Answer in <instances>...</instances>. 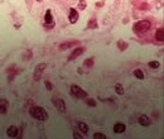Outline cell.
Returning <instances> with one entry per match:
<instances>
[{"label":"cell","instance_id":"obj_1","mask_svg":"<svg viewBox=\"0 0 164 139\" xmlns=\"http://www.w3.org/2000/svg\"><path fill=\"white\" fill-rule=\"evenodd\" d=\"M150 27H151V24H150L149 20H140V22H136V23L134 24L132 30H134L135 34L140 36V34L147 33V32L150 29Z\"/></svg>","mask_w":164,"mask_h":139},{"label":"cell","instance_id":"obj_2","mask_svg":"<svg viewBox=\"0 0 164 139\" xmlns=\"http://www.w3.org/2000/svg\"><path fill=\"white\" fill-rule=\"evenodd\" d=\"M30 115L33 116L34 119L39 120V121H43V120L48 119V113H47L46 109L42 106H34L33 109L30 110Z\"/></svg>","mask_w":164,"mask_h":139},{"label":"cell","instance_id":"obj_3","mask_svg":"<svg viewBox=\"0 0 164 139\" xmlns=\"http://www.w3.org/2000/svg\"><path fill=\"white\" fill-rule=\"evenodd\" d=\"M71 94L73 95L75 97H78V99H85V97H87V92L83 91L80 86H77V85H72L71 86Z\"/></svg>","mask_w":164,"mask_h":139},{"label":"cell","instance_id":"obj_4","mask_svg":"<svg viewBox=\"0 0 164 139\" xmlns=\"http://www.w3.org/2000/svg\"><path fill=\"white\" fill-rule=\"evenodd\" d=\"M53 104H54L56 109L58 110V111H61V113H65L66 111V104H65V101H63L62 99L54 97V99H53Z\"/></svg>","mask_w":164,"mask_h":139},{"label":"cell","instance_id":"obj_5","mask_svg":"<svg viewBox=\"0 0 164 139\" xmlns=\"http://www.w3.org/2000/svg\"><path fill=\"white\" fill-rule=\"evenodd\" d=\"M47 67V65L46 63H39V65L36 67V71H34V80L38 81L40 78V76H42V72H43V70H46Z\"/></svg>","mask_w":164,"mask_h":139},{"label":"cell","instance_id":"obj_6","mask_svg":"<svg viewBox=\"0 0 164 139\" xmlns=\"http://www.w3.org/2000/svg\"><path fill=\"white\" fill-rule=\"evenodd\" d=\"M83 52H85V48H83V47H78V48L73 49V51H72V53H71V56L68 57V61H73V59H76L77 57H80Z\"/></svg>","mask_w":164,"mask_h":139},{"label":"cell","instance_id":"obj_7","mask_svg":"<svg viewBox=\"0 0 164 139\" xmlns=\"http://www.w3.org/2000/svg\"><path fill=\"white\" fill-rule=\"evenodd\" d=\"M68 20L71 24H75L78 20V11L76 9H69V14H68Z\"/></svg>","mask_w":164,"mask_h":139},{"label":"cell","instance_id":"obj_8","mask_svg":"<svg viewBox=\"0 0 164 139\" xmlns=\"http://www.w3.org/2000/svg\"><path fill=\"white\" fill-rule=\"evenodd\" d=\"M126 130V126L125 124H122V123H116L115 125H114V133H116V134H121V133H124Z\"/></svg>","mask_w":164,"mask_h":139},{"label":"cell","instance_id":"obj_9","mask_svg":"<svg viewBox=\"0 0 164 139\" xmlns=\"http://www.w3.org/2000/svg\"><path fill=\"white\" fill-rule=\"evenodd\" d=\"M139 123H140V125H143V126H149L151 124L150 118L148 115H140L139 116Z\"/></svg>","mask_w":164,"mask_h":139},{"label":"cell","instance_id":"obj_10","mask_svg":"<svg viewBox=\"0 0 164 139\" xmlns=\"http://www.w3.org/2000/svg\"><path fill=\"white\" fill-rule=\"evenodd\" d=\"M18 133H19V130H18V128H17V126H14V125L9 126V128H8V129H6V134H8V135H9V137H11V138L17 137V135H18Z\"/></svg>","mask_w":164,"mask_h":139},{"label":"cell","instance_id":"obj_11","mask_svg":"<svg viewBox=\"0 0 164 139\" xmlns=\"http://www.w3.org/2000/svg\"><path fill=\"white\" fill-rule=\"evenodd\" d=\"M44 22H46V24L53 25V15H52V11H50L49 9L46 11V15H44Z\"/></svg>","mask_w":164,"mask_h":139},{"label":"cell","instance_id":"obj_12","mask_svg":"<svg viewBox=\"0 0 164 139\" xmlns=\"http://www.w3.org/2000/svg\"><path fill=\"white\" fill-rule=\"evenodd\" d=\"M155 38H157V40H159V42H163V40H164V29H163V28L157 29Z\"/></svg>","mask_w":164,"mask_h":139},{"label":"cell","instance_id":"obj_13","mask_svg":"<svg viewBox=\"0 0 164 139\" xmlns=\"http://www.w3.org/2000/svg\"><path fill=\"white\" fill-rule=\"evenodd\" d=\"M6 110H8V101L3 99L0 103V114H6Z\"/></svg>","mask_w":164,"mask_h":139},{"label":"cell","instance_id":"obj_14","mask_svg":"<svg viewBox=\"0 0 164 139\" xmlns=\"http://www.w3.org/2000/svg\"><path fill=\"white\" fill-rule=\"evenodd\" d=\"M78 128H80V130L83 133V134H87V133H88V125L86 124V123L80 121V123H78Z\"/></svg>","mask_w":164,"mask_h":139},{"label":"cell","instance_id":"obj_15","mask_svg":"<svg viewBox=\"0 0 164 139\" xmlns=\"http://www.w3.org/2000/svg\"><path fill=\"white\" fill-rule=\"evenodd\" d=\"M116 46H118V48H119L120 51H125V49L129 47V44L126 43V42H124V40H119Z\"/></svg>","mask_w":164,"mask_h":139},{"label":"cell","instance_id":"obj_16","mask_svg":"<svg viewBox=\"0 0 164 139\" xmlns=\"http://www.w3.org/2000/svg\"><path fill=\"white\" fill-rule=\"evenodd\" d=\"M134 76L138 78V80H144V74H143V71H141L140 68L135 70V71H134Z\"/></svg>","mask_w":164,"mask_h":139},{"label":"cell","instance_id":"obj_17","mask_svg":"<svg viewBox=\"0 0 164 139\" xmlns=\"http://www.w3.org/2000/svg\"><path fill=\"white\" fill-rule=\"evenodd\" d=\"M115 91H116V94H119V95H122V94L125 92L122 85H120V84H116L115 85Z\"/></svg>","mask_w":164,"mask_h":139},{"label":"cell","instance_id":"obj_18","mask_svg":"<svg viewBox=\"0 0 164 139\" xmlns=\"http://www.w3.org/2000/svg\"><path fill=\"white\" fill-rule=\"evenodd\" d=\"M86 0H80V3H78V9L80 10H85L86 9Z\"/></svg>","mask_w":164,"mask_h":139},{"label":"cell","instance_id":"obj_19","mask_svg":"<svg viewBox=\"0 0 164 139\" xmlns=\"http://www.w3.org/2000/svg\"><path fill=\"white\" fill-rule=\"evenodd\" d=\"M93 138H95V139H106V135L102 134V133H95V134H93Z\"/></svg>","mask_w":164,"mask_h":139},{"label":"cell","instance_id":"obj_20","mask_svg":"<svg viewBox=\"0 0 164 139\" xmlns=\"http://www.w3.org/2000/svg\"><path fill=\"white\" fill-rule=\"evenodd\" d=\"M160 66V63L158 62V61H151V62H149V67H151V68H158Z\"/></svg>","mask_w":164,"mask_h":139},{"label":"cell","instance_id":"obj_21","mask_svg":"<svg viewBox=\"0 0 164 139\" xmlns=\"http://www.w3.org/2000/svg\"><path fill=\"white\" fill-rule=\"evenodd\" d=\"M88 27H90V28H97V22H96V19H91V20L88 22Z\"/></svg>","mask_w":164,"mask_h":139},{"label":"cell","instance_id":"obj_22","mask_svg":"<svg viewBox=\"0 0 164 139\" xmlns=\"http://www.w3.org/2000/svg\"><path fill=\"white\" fill-rule=\"evenodd\" d=\"M73 44H75V42H69V43H63V44H61V46H59V48H61V49H65V48H68V47L73 46Z\"/></svg>","mask_w":164,"mask_h":139},{"label":"cell","instance_id":"obj_23","mask_svg":"<svg viewBox=\"0 0 164 139\" xmlns=\"http://www.w3.org/2000/svg\"><path fill=\"white\" fill-rule=\"evenodd\" d=\"M92 65H93V59L92 58H87L86 61H85V66H87V67H91Z\"/></svg>","mask_w":164,"mask_h":139},{"label":"cell","instance_id":"obj_24","mask_svg":"<svg viewBox=\"0 0 164 139\" xmlns=\"http://www.w3.org/2000/svg\"><path fill=\"white\" fill-rule=\"evenodd\" d=\"M87 105L88 106H96V101H95L93 99H87Z\"/></svg>","mask_w":164,"mask_h":139},{"label":"cell","instance_id":"obj_25","mask_svg":"<svg viewBox=\"0 0 164 139\" xmlns=\"http://www.w3.org/2000/svg\"><path fill=\"white\" fill-rule=\"evenodd\" d=\"M73 137H75L76 139H82V138H83V135L80 134V133H77V132H75V133H73Z\"/></svg>","mask_w":164,"mask_h":139},{"label":"cell","instance_id":"obj_26","mask_svg":"<svg viewBox=\"0 0 164 139\" xmlns=\"http://www.w3.org/2000/svg\"><path fill=\"white\" fill-rule=\"evenodd\" d=\"M46 87H47V90L48 91H50L52 90V84H50L49 81H46Z\"/></svg>","mask_w":164,"mask_h":139},{"label":"cell","instance_id":"obj_27","mask_svg":"<svg viewBox=\"0 0 164 139\" xmlns=\"http://www.w3.org/2000/svg\"><path fill=\"white\" fill-rule=\"evenodd\" d=\"M37 1H42V0H37Z\"/></svg>","mask_w":164,"mask_h":139}]
</instances>
